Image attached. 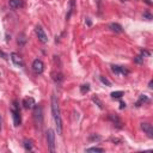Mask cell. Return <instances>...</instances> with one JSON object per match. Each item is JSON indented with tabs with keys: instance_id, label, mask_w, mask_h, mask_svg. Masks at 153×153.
Returning a JSON list of instances; mask_svg holds the SVG:
<instances>
[{
	"instance_id": "1",
	"label": "cell",
	"mask_w": 153,
	"mask_h": 153,
	"mask_svg": "<svg viewBox=\"0 0 153 153\" xmlns=\"http://www.w3.org/2000/svg\"><path fill=\"white\" fill-rule=\"evenodd\" d=\"M52 113H53V117L55 121V126L57 134L61 135L62 134V120H61V111H60V106L57 103V99L55 97V94L52 96Z\"/></svg>"
},
{
	"instance_id": "2",
	"label": "cell",
	"mask_w": 153,
	"mask_h": 153,
	"mask_svg": "<svg viewBox=\"0 0 153 153\" xmlns=\"http://www.w3.org/2000/svg\"><path fill=\"white\" fill-rule=\"evenodd\" d=\"M34 119H35L36 126L37 127L40 126V128H41L42 123H43V113H42V108L37 104L34 106Z\"/></svg>"
},
{
	"instance_id": "3",
	"label": "cell",
	"mask_w": 153,
	"mask_h": 153,
	"mask_svg": "<svg viewBox=\"0 0 153 153\" xmlns=\"http://www.w3.org/2000/svg\"><path fill=\"white\" fill-rule=\"evenodd\" d=\"M47 142H48V147L50 152H55V133L53 129H48L47 130Z\"/></svg>"
},
{
	"instance_id": "4",
	"label": "cell",
	"mask_w": 153,
	"mask_h": 153,
	"mask_svg": "<svg viewBox=\"0 0 153 153\" xmlns=\"http://www.w3.org/2000/svg\"><path fill=\"white\" fill-rule=\"evenodd\" d=\"M32 69L36 74H41V73H43V69H44V63L42 62V60L36 59L32 62Z\"/></svg>"
},
{
	"instance_id": "5",
	"label": "cell",
	"mask_w": 153,
	"mask_h": 153,
	"mask_svg": "<svg viewBox=\"0 0 153 153\" xmlns=\"http://www.w3.org/2000/svg\"><path fill=\"white\" fill-rule=\"evenodd\" d=\"M111 71H113V73L117 74V75H125L126 77L129 74V69H127L126 67H122V66H117V65H113Z\"/></svg>"
},
{
	"instance_id": "6",
	"label": "cell",
	"mask_w": 153,
	"mask_h": 153,
	"mask_svg": "<svg viewBox=\"0 0 153 153\" xmlns=\"http://www.w3.org/2000/svg\"><path fill=\"white\" fill-rule=\"evenodd\" d=\"M35 32H36V35H37V37H38V40L42 42V43H47L48 42V36H47V34L44 32V30L41 28V26H36V29H35Z\"/></svg>"
},
{
	"instance_id": "7",
	"label": "cell",
	"mask_w": 153,
	"mask_h": 153,
	"mask_svg": "<svg viewBox=\"0 0 153 153\" xmlns=\"http://www.w3.org/2000/svg\"><path fill=\"white\" fill-rule=\"evenodd\" d=\"M11 113H12V117H13V123H14V126H16V127L20 126V123H22L20 111H19V110H17V109H12Z\"/></svg>"
},
{
	"instance_id": "8",
	"label": "cell",
	"mask_w": 153,
	"mask_h": 153,
	"mask_svg": "<svg viewBox=\"0 0 153 153\" xmlns=\"http://www.w3.org/2000/svg\"><path fill=\"white\" fill-rule=\"evenodd\" d=\"M141 129L147 134L148 137H151V139H152V137H153V127H152V125L146 123V122H142L141 123Z\"/></svg>"
},
{
	"instance_id": "9",
	"label": "cell",
	"mask_w": 153,
	"mask_h": 153,
	"mask_svg": "<svg viewBox=\"0 0 153 153\" xmlns=\"http://www.w3.org/2000/svg\"><path fill=\"white\" fill-rule=\"evenodd\" d=\"M11 60L17 67H23V65H24L23 60H22V57L17 53H11Z\"/></svg>"
},
{
	"instance_id": "10",
	"label": "cell",
	"mask_w": 153,
	"mask_h": 153,
	"mask_svg": "<svg viewBox=\"0 0 153 153\" xmlns=\"http://www.w3.org/2000/svg\"><path fill=\"white\" fill-rule=\"evenodd\" d=\"M109 29H110V30L113 32H115V34H122L123 32V28L119 23H111L110 25H109Z\"/></svg>"
},
{
	"instance_id": "11",
	"label": "cell",
	"mask_w": 153,
	"mask_h": 153,
	"mask_svg": "<svg viewBox=\"0 0 153 153\" xmlns=\"http://www.w3.org/2000/svg\"><path fill=\"white\" fill-rule=\"evenodd\" d=\"M23 105H24L25 109H31V108H34V106L36 105V103H35L34 98L26 97V98H24V100H23Z\"/></svg>"
},
{
	"instance_id": "12",
	"label": "cell",
	"mask_w": 153,
	"mask_h": 153,
	"mask_svg": "<svg viewBox=\"0 0 153 153\" xmlns=\"http://www.w3.org/2000/svg\"><path fill=\"white\" fill-rule=\"evenodd\" d=\"M109 120L114 123V126H116L117 128H122V122L116 115H109Z\"/></svg>"
},
{
	"instance_id": "13",
	"label": "cell",
	"mask_w": 153,
	"mask_h": 153,
	"mask_svg": "<svg viewBox=\"0 0 153 153\" xmlns=\"http://www.w3.org/2000/svg\"><path fill=\"white\" fill-rule=\"evenodd\" d=\"M9 5L11 9H19V7H23V1L22 0H10Z\"/></svg>"
},
{
	"instance_id": "14",
	"label": "cell",
	"mask_w": 153,
	"mask_h": 153,
	"mask_svg": "<svg viewBox=\"0 0 153 153\" xmlns=\"http://www.w3.org/2000/svg\"><path fill=\"white\" fill-rule=\"evenodd\" d=\"M26 36L24 35V34H20L19 36H18V44L20 46V47H23L25 43H26Z\"/></svg>"
},
{
	"instance_id": "15",
	"label": "cell",
	"mask_w": 153,
	"mask_h": 153,
	"mask_svg": "<svg viewBox=\"0 0 153 153\" xmlns=\"http://www.w3.org/2000/svg\"><path fill=\"white\" fill-rule=\"evenodd\" d=\"M148 100V98H147V96H145V94H141V96L139 97V100L136 102V106H140L142 103H145V102H147Z\"/></svg>"
},
{
	"instance_id": "16",
	"label": "cell",
	"mask_w": 153,
	"mask_h": 153,
	"mask_svg": "<svg viewBox=\"0 0 153 153\" xmlns=\"http://www.w3.org/2000/svg\"><path fill=\"white\" fill-rule=\"evenodd\" d=\"M24 147L26 151H32V141L29 140V139H25L24 140Z\"/></svg>"
},
{
	"instance_id": "17",
	"label": "cell",
	"mask_w": 153,
	"mask_h": 153,
	"mask_svg": "<svg viewBox=\"0 0 153 153\" xmlns=\"http://www.w3.org/2000/svg\"><path fill=\"white\" fill-rule=\"evenodd\" d=\"M53 79L55 80V83H61L63 80V77L61 73H53Z\"/></svg>"
},
{
	"instance_id": "18",
	"label": "cell",
	"mask_w": 153,
	"mask_h": 153,
	"mask_svg": "<svg viewBox=\"0 0 153 153\" xmlns=\"http://www.w3.org/2000/svg\"><path fill=\"white\" fill-rule=\"evenodd\" d=\"M123 94H125V93H123V91H114V92H111L110 96H111L114 99H115V98L117 99V98H121Z\"/></svg>"
},
{
	"instance_id": "19",
	"label": "cell",
	"mask_w": 153,
	"mask_h": 153,
	"mask_svg": "<svg viewBox=\"0 0 153 153\" xmlns=\"http://www.w3.org/2000/svg\"><path fill=\"white\" fill-rule=\"evenodd\" d=\"M89 91H90V85L89 84H84V85L80 86V92H82L83 94L84 93H87Z\"/></svg>"
},
{
	"instance_id": "20",
	"label": "cell",
	"mask_w": 153,
	"mask_h": 153,
	"mask_svg": "<svg viewBox=\"0 0 153 153\" xmlns=\"http://www.w3.org/2000/svg\"><path fill=\"white\" fill-rule=\"evenodd\" d=\"M86 152H104V150L99 147H91V148H87Z\"/></svg>"
},
{
	"instance_id": "21",
	"label": "cell",
	"mask_w": 153,
	"mask_h": 153,
	"mask_svg": "<svg viewBox=\"0 0 153 153\" xmlns=\"http://www.w3.org/2000/svg\"><path fill=\"white\" fill-rule=\"evenodd\" d=\"M99 79H100V82H102V84H104V85H106V86H110L111 85V83L109 82V80L106 79V78H104V77H99Z\"/></svg>"
},
{
	"instance_id": "22",
	"label": "cell",
	"mask_w": 153,
	"mask_h": 153,
	"mask_svg": "<svg viewBox=\"0 0 153 153\" xmlns=\"http://www.w3.org/2000/svg\"><path fill=\"white\" fill-rule=\"evenodd\" d=\"M92 100H93L94 103H96V104H97L100 109H103V104H102V102L99 100V98H98V97H93V98H92Z\"/></svg>"
},
{
	"instance_id": "23",
	"label": "cell",
	"mask_w": 153,
	"mask_h": 153,
	"mask_svg": "<svg viewBox=\"0 0 153 153\" xmlns=\"http://www.w3.org/2000/svg\"><path fill=\"white\" fill-rule=\"evenodd\" d=\"M134 61L136 63H142L144 62V56L142 55H137L136 57H134Z\"/></svg>"
},
{
	"instance_id": "24",
	"label": "cell",
	"mask_w": 153,
	"mask_h": 153,
	"mask_svg": "<svg viewBox=\"0 0 153 153\" xmlns=\"http://www.w3.org/2000/svg\"><path fill=\"white\" fill-rule=\"evenodd\" d=\"M144 17H145V18H147L148 20H151V19H152V14H151L150 12H147V11H146V12L144 13Z\"/></svg>"
},
{
	"instance_id": "25",
	"label": "cell",
	"mask_w": 153,
	"mask_h": 153,
	"mask_svg": "<svg viewBox=\"0 0 153 153\" xmlns=\"http://www.w3.org/2000/svg\"><path fill=\"white\" fill-rule=\"evenodd\" d=\"M141 55L145 57V56H150V52H147V50H141Z\"/></svg>"
},
{
	"instance_id": "26",
	"label": "cell",
	"mask_w": 153,
	"mask_h": 153,
	"mask_svg": "<svg viewBox=\"0 0 153 153\" xmlns=\"http://www.w3.org/2000/svg\"><path fill=\"white\" fill-rule=\"evenodd\" d=\"M120 105H121V106H120L121 109H123V108H126V103H123V102H121V104H120Z\"/></svg>"
},
{
	"instance_id": "27",
	"label": "cell",
	"mask_w": 153,
	"mask_h": 153,
	"mask_svg": "<svg viewBox=\"0 0 153 153\" xmlns=\"http://www.w3.org/2000/svg\"><path fill=\"white\" fill-rule=\"evenodd\" d=\"M145 3L148 4V5H151V1H148V0H145Z\"/></svg>"
},
{
	"instance_id": "28",
	"label": "cell",
	"mask_w": 153,
	"mask_h": 153,
	"mask_svg": "<svg viewBox=\"0 0 153 153\" xmlns=\"http://www.w3.org/2000/svg\"><path fill=\"white\" fill-rule=\"evenodd\" d=\"M0 127H1V116H0Z\"/></svg>"
}]
</instances>
